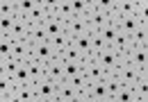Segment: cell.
Listing matches in <instances>:
<instances>
[{
    "instance_id": "obj_1",
    "label": "cell",
    "mask_w": 148,
    "mask_h": 102,
    "mask_svg": "<svg viewBox=\"0 0 148 102\" xmlns=\"http://www.w3.org/2000/svg\"><path fill=\"white\" fill-rule=\"evenodd\" d=\"M82 75L89 80V84H93V82H100V80H105V70L100 68V64L93 59V57H84L82 59Z\"/></svg>"
},
{
    "instance_id": "obj_2",
    "label": "cell",
    "mask_w": 148,
    "mask_h": 102,
    "mask_svg": "<svg viewBox=\"0 0 148 102\" xmlns=\"http://www.w3.org/2000/svg\"><path fill=\"white\" fill-rule=\"evenodd\" d=\"M34 86V93H37V102H50V100H55L57 95V84L55 82H50L48 77H41L37 84H32Z\"/></svg>"
},
{
    "instance_id": "obj_3",
    "label": "cell",
    "mask_w": 148,
    "mask_h": 102,
    "mask_svg": "<svg viewBox=\"0 0 148 102\" xmlns=\"http://www.w3.org/2000/svg\"><path fill=\"white\" fill-rule=\"evenodd\" d=\"M96 61L100 64V68H103L105 73H110V75H114V73H116V68H119L121 64H123V61L119 59V54H116V52L112 50V48L103 50L100 54H98V57H96Z\"/></svg>"
},
{
    "instance_id": "obj_4",
    "label": "cell",
    "mask_w": 148,
    "mask_h": 102,
    "mask_svg": "<svg viewBox=\"0 0 148 102\" xmlns=\"http://www.w3.org/2000/svg\"><path fill=\"white\" fill-rule=\"evenodd\" d=\"M57 57V52L50 48V43H37V46H30V59H34L39 64H48Z\"/></svg>"
},
{
    "instance_id": "obj_5",
    "label": "cell",
    "mask_w": 148,
    "mask_h": 102,
    "mask_svg": "<svg viewBox=\"0 0 148 102\" xmlns=\"http://www.w3.org/2000/svg\"><path fill=\"white\" fill-rule=\"evenodd\" d=\"M64 34L69 36V41H73L80 34H89V25L84 18H69L64 20Z\"/></svg>"
},
{
    "instance_id": "obj_6",
    "label": "cell",
    "mask_w": 148,
    "mask_h": 102,
    "mask_svg": "<svg viewBox=\"0 0 148 102\" xmlns=\"http://www.w3.org/2000/svg\"><path fill=\"white\" fill-rule=\"evenodd\" d=\"M114 75H116V80L121 82V86H130V88H132V84L139 80V70H137L134 66H130L128 61H125V64H121V66L116 68V73H114Z\"/></svg>"
},
{
    "instance_id": "obj_7",
    "label": "cell",
    "mask_w": 148,
    "mask_h": 102,
    "mask_svg": "<svg viewBox=\"0 0 148 102\" xmlns=\"http://www.w3.org/2000/svg\"><path fill=\"white\" fill-rule=\"evenodd\" d=\"M43 77H48L50 82H64V64H62V59H53V61H48V64H43Z\"/></svg>"
},
{
    "instance_id": "obj_8",
    "label": "cell",
    "mask_w": 148,
    "mask_h": 102,
    "mask_svg": "<svg viewBox=\"0 0 148 102\" xmlns=\"http://www.w3.org/2000/svg\"><path fill=\"white\" fill-rule=\"evenodd\" d=\"M128 64L134 66L139 73L148 70V48H132V52L128 57Z\"/></svg>"
},
{
    "instance_id": "obj_9",
    "label": "cell",
    "mask_w": 148,
    "mask_h": 102,
    "mask_svg": "<svg viewBox=\"0 0 148 102\" xmlns=\"http://www.w3.org/2000/svg\"><path fill=\"white\" fill-rule=\"evenodd\" d=\"M46 5H48V0H39L37 7L25 16L27 20V25H43L46 20H48V12H46Z\"/></svg>"
},
{
    "instance_id": "obj_10",
    "label": "cell",
    "mask_w": 148,
    "mask_h": 102,
    "mask_svg": "<svg viewBox=\"0 0 148 102\" xmlns=\"http://www.w3.org/2000/svg\"><path fill=\"white\" fill-rule=\"evenodd\" d=\"M9 100L12 102H37V93H34V86H16L12 93H9Z\"/></svg>"
},
{
    "instance_id": "obj_11",
    "label": "cell",
    "mask_w": 148,
    "mask_h": 102,
    "mask_svg": "<svg viewBox=\"0 0 148 102\" xmlns=\"http://www.w3.org/2000/svg\"><path fill=\"white\" fill-rule=\"evenodd\" d=\"M71 46L75 48V52L84 59V57H91V34H80L71 41ZM96 59V57H93Z\"/></svg>"
},
{
    "instance_id": "obj_12",
    "label": "cell",
    "mask_w": 148,
    "mask_h": 102,
    "mask_svg": "<svg viewBox=\"0 0 148 102\" xmlns=\"http://www.w3.org/2000/svg\"><path fill=\"white\" fill-rule=\"evenodd\" d=\"M55 95H57V100H59V102H75V98H77L75 88L69 84L66 80L57 84V93H55Z\"/></svg>"
},
{
    "instance_id": "obj_13",
    "label": "cell",
    "mask_w": 148,
    "mask_h": 102,
    "mask_svg": "<svg viewBox=\"0 0 148 102\" xmlns=\"http://www.w3.org/2000/svg\"><path fill=\"white\" fill-rule=\"evenodd\" d=\"M69 2H71V16L73 18H84L93 9L89 0H69Z\"/></svg>"
},
{
    "instance_id": "obj_14",
    "label": "cell",
    "mask_w": 148,
    "mask_h": 102,
    "mask_svg": "<svg viewBox=\"0 0 148 102\" xmlns=\"http://www.w3.org/2000/svg\"><path fill=\"white\" fill-rule=\"evenodd\" d=\"M14 61H27L30 59V43L27 41H18V43H12V57Z\"/></svg>"
},
{
    "instance_id": "obj_15",
    "label": "cell",
    "mask_w": 148,
    "mask_h": 102,
    "mask_svg": "<svg viewBox=\"0 0 148 102\" xmlns=\"http://www.w3.org/2000/svg\"><path fill=\"white\" fill-rule=\"evenodd\" d=\"M48 41V32L43 30V25H30V34H27V43L37 46V43H46Z\"/></svg>"
},
{
    "instance_id": "obj_16",
    "label": "cell",
    "mask_w": 148,
    "mask_h": 102,
    "mask_svg": "<svg viewBox=\"0 0 148 102\" xmlns=\"http://www.w3.org/2000/svg\"><path fill=\"white\" fill-rule=\"evenodd\" d=\"M57 59H62L64 64H75V66H82V57H80V54L75 52V48L71 46V43H69V46H66L64 50L57 54Z\"/></svg>"
},
{
    "instance_id": "obj_17",
    "label": "cell",
    "mask_w": 148,
    "mask_h": 102,
    "mask_svg": "<svg viewBox=\"0 0 148 102\" xmlns=\"http://www.w3.org/2000/svg\"><path fill=\"white\" fill-rule=\"evenodd\" d=\"M66 82L75 88V93H77V95H80V93H89V86H91V84H89V80L82 75V70H80V73H75L73 77H71V80H66Z\"/></svg>"
},
{
    "instance_id": "obj_18",
    "label": "cell",
    "mask_w": 148,
    "mask_h": 102,
    "mask_svg": "<svg viewBox=\"0 0 148 102\" xmlns=\"http://www.w3.org/2000/svg\"><path fill=\"white\" fill-rule=\"evenodd\" d=\"M130 43L132 48H148V27H137L130 34Z\"/></svg>"
},
{
    "instance_id": "obj_19",
    "label": "cell",
    "mask_w": 148,
    "mask_h": 102,
    "mask_svg": "<svg viewBox=\"0 0 148 102\" xmlns=\"http://www.w3.org/2000/svg\"><path fill=\"white\" fill-rule=\"evenodd\" d=\"M25 66H27V75H30V84H37L39 80L43 77V64H39L34 59H27Z\"/></svg>"
},
{
    "instance_id": "obj_20",
    "label": "cell",
    "mask_w": 148,
    "mask_h": 102,
    "mask_svg": "<svg viewBox=\"0 0 148 102\" xmlns=\"http://www.w3.org/2000/svg\"><path fill=\"white\" fill-rule=\"evenodd\" d=\"M137 0H116V16H134Z\"/></svg>"
},
{
    "instance_id": "obj_21",
    "label": "cell",
    "mask_w": 148,
    "mask_h": 102,
    "mask_svg": "<svg viewBox=\"0 0 148 102\" xmlns=\"http://www.w3.org/2000/svg\"><path fill=\"white\" fill-rule=\"evenodd\" d=\"M116 27H119V32H123V34H132L137 27H139V23H137V18L134 16H121L119 20H116Z\"/></svg>"
},
{
    "instance_id": "obj_22",
    "label": "cell",
    "mask_w": 148,
    "mask_h": 102,
    "mask_svg": "<svg viewBox=\"0 0 148 102\" xmlns=\"http://www.w3.org/2000/svg\"><path fill=\"white\" fill-rule=\"evenodd\" d=\"M48 43H50V48H53V50L59 54V52L64 50V48H66L71 41H69V36H66L64 32H57V34H53V36H48Z\"/></svg>"
},
{
    "instance_id": "obj_23",
    "label": "cell",
    "mask_w": 148,
    "mask_h": 102,
    "mask_svg": "<svg viewBox=\"0 0 148 102\" xmlns=\"http://www.w3.org/2000/svg\"><path fill=\"white\" fill-rule=\"evenodd\" d=\"M87 95H91L96 102H100V100H105V98H110V95H107L105 80H100V82H93V84L89 86V93H87Z\"/></svg>"
},
{
    "instance_id": "obj_24",
    "label": "cell",
    "mask_w": 148,
    "mask_h": 102,
    "mask_svg": "<svg viewBox=\"0 0 148 102\" xmlns=\"http://www.w3.org/2000/svg\"><path fill=\"white\" fill-rule=\"evenodd\" d=\"M105 43H107V48H112V43H114V39H116V34H119V27H116V23H110V25H105L100 32H96Z\"/></svg>"
},
{
    "instance_id": "obj_25",
    "label": "cell",
    "mask_w": 148,
    "mask_h": 102,
    "mask_svg": "<svg viewBox=\"0 0 148 102\" xmlns=\"http://www.w3.org/2000/svg\"><path fill=\"white\" fill-rule=\"evenodd\" d=\"M91 5H93V9H98V12L107 14V16H112L116 12V0H91Z\"/></svg>"
},
{
    "instance_id": "obj_26",
    "label": "cell",
    "mask_w": 148,
    "mask_h": 102,
    "mask_svg": "<svg viewBox=\"0 0 148 102\" xmlns=\"http://www.w3.org/2000/svg\"><path fill=\"white\" fill-rule=\"evenodd\" d=\"M148 2L144 0H137V12H134V18H137V23H139V27H148Z\"/></svg>"
},
{
    "instance_id": "obj_27",
    "label": "cell",
    "mask_w": 148,
    "mask_h": 102,
    "mask_svg": "<svg viewBox=\"0 0 148 102\" xmlns=\"http://www.w3.org/2000/svg\"><path fill=\"white\" fill-rule=\"evenodd\" d=\"M18 64H23V61H14V59H5V61H0V73L14 80V75H16V70H18Z\"/></svg>"
},
{
    "instance_id": "obj_28",
    "label": "cell",
    "mask_w": 148,
    "mask_h": 102,
    "mask_svg": "<svg viewBox=\"0 0 148 102\" xmlns=\"http://www.w3.org/2000/svg\"><path fill=\"white\" fill-rule=\"evenodd\" d=\"M14 84H16V86H27V84H30V75H27L25 61L18 64V70H16V75H14Z\"/></svg>"
},
{
    "instance_id": "obj_29",
    "label": "cell",
    "mask_w": 148,
    "mask_h": 102,
    "mask_svg": "<svg viewBox=\"0 0 148 102\" xmlns=\"http://www.w3.org/2000/svg\"><path fill=\"white\" fill-rule=\"evenodd\" d=\"M43 30L48 32V36H53L57 32H64V20H59V18H48L46 23H43Z\"/></svg>"
},
{
    "instance_id": "obj_30",
    "label": "cell",
    "mask_w": 148,
    "mask_h": 102,
    "mask_svg": "<svg viewBox=\"0 0 148 102\" xmlns=\"http://www.w3.org/2000/svg\"><path fill=\"white\" fill-rule=\"evenodd\" d=\"M39 0H16V14H21V16L25 18L34 7H37Z\"/></svg>"
},
{
    "instance_id": "obj_31",
    "label": "cell",
    "mask_w": 148,
    "mask_h": 102,
    "mask_svg": "<svg viewBox=\"0 0 148 102\" xmlns=\"http://www.w3.org/2000/svg\"><path fill=\"white\" fill-rule=\"evenodd\" d=\"M14 88H16V84H14V80L0 73V95H5V98H9V93H12Z\"/></svg>"
},
{
    "instance_id": "obj_32",
    "label": "cell",
    "mask_w": 148,
    "mask_h": 102,
    "mask_svg": "<svg viewBox=\"0 0 148 102\" xmlns=\"http://www.w3.org/2000/svg\"><path fill=\"white\" fill-rule=\"evenodd\" d=\"M105 86H107V95L110 98H114L116 93H119V88H121V82L116 80V75H105Z\"/></svg>"
},
{
    "instance_id": "obj_33",
    "label": "cell",
    "mask_w": 148,
    "mask_h": 102,
    "mask_svg": "<svg viewBox=\"0 0 148 102\" xmlns=\"http://www.w3.org/2000/svg\"><path fill=\"white\" fill-rule=\"evenodd\" d=\"M114 102H134V91L130 86H121L119 93L114 95Z\"/></svg>"
},
{
    "instance_id": "obj_34",
    "label": "cell",
    "mask_w": 148,
    "mask_h": 102,
    "mask_svg": "<svg viewBox=\"0 0 148 102\" xmlns=\"http://www.w3.org/2000/svg\"><path fill=\"white\" fill-rule=\"evenodd\" d=\"M103 50H107V43L98 34H91V57H98Z\"/></svg>"
},
{
    "instance_id": "obj_35",
    "label": "cell",
    "mask_w": 148,
    "mask_h": 102,
    "mask_svg": "<svg viewBox=\"0 0 148 102\" xmlns=\"http://www.w3.org/2000/svg\"><path fill=\"white\" fill-rule=\"evenodd\" d=\"M14 32V18L12 16H0V34L2 36H9Z\"/></svg>"
},
{
    "instance_id": "obj_36",
    "label": "cell",
    "mask_w": 148,
    "mask_h": 102,
    "mask_svg": "<svg viewBox=\"0 0 148 102\" xmlns=\"http://www.w3.org/2000/svg\"><path fill=\"white\" fill-rule=\"evenodd\" d=\"M9 57H12V39L2 36V41H0V61H5Z\"/></svg>"
},
{
    "instance_id": "obj_37",
    "label": "cell",
    "mask_w": 148,
    "mask_h": 102,
    "mask_svg": "<svg viewBox=\"0 0 148 102\" xmlns=\"http://www.w3.org/2000/svg\"><path fill=\"white\" fill-rule=\"evenodd\" d=\"M16 12V0H0V16H12Z\"/></svg>"
},
{
    "instance_id": "obj_38",
    "label": "cell",
    "mask_w": 148,
    "mask_h": 102,
    "mask_svg": "<svg viewBox=\"0 0 148 102\" xmlns=\"http://www.w3.org/2000/svg\"><path fill=\"white\" fill-rule=\"evenodd\" d=\"M75 102H96V100H93L91 95H87V93H80V95L75 98Z\"/></svg>"
},
{
    "instance_id": "obj_39",
    "label": "cell",
    "mask_w": 148,
    "mask_h": 102,
    "mask_svg": "<svg viewBox=\"0 0 148 102\" xmlns=\"http://www.w3.org/2000/svg\"><path fill=\"white\" fill-rule=\"evenodd\" d=\"M0 102H12L9 98H5V95H0Z\"/></svg>"
},
{
    "instance_id": "obj_40",
    "label": "cell",
    "mask_w": 148,
    "mask_h": 102,
    "mask_svg": "<svg viewBox=\"0 0 148 102\" xmlns=\"http://www.w3.org/2000/svg\"><path fill=\"white\" fill-rule=\"evenodd\" d=\"M100 102H114V98H105V100H100Z\"/></svg>"
},
{
    "instance_id": "obj_41",
    "label": "cell",
    "mask_w": 148,
    "mask_h": 102,
    "mask_svg": "<svg viewBox=\"0 0 148 102\" xmlns=\"http://www.w3.org/2000/svg\"><path fill=\"white\" fill-rule=\"evenodd\" d=\"M0 41H2V34H0Z\"/></svg>"
}]
</instances>
